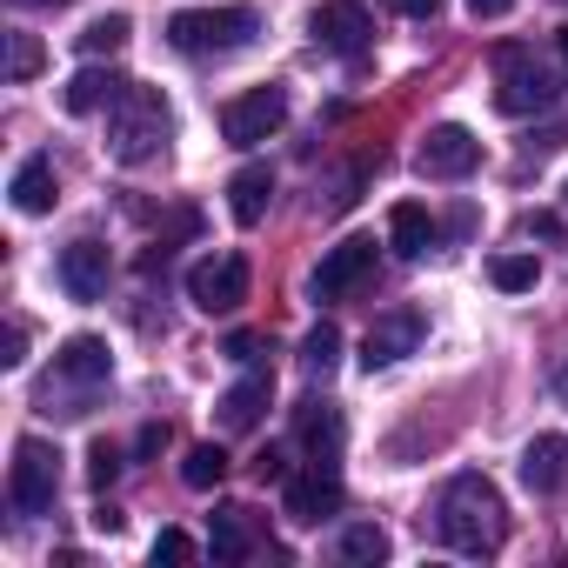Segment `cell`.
<instances>
[{
	"mask_svg": "<svg viewBox=\"0 0 568 568\" xmlns=\"http://www.w3.org/2000/svg\"><path fill=\"white\" fill-rule=\"evenodd\" d=\"M435 535L455 548V555H495L501 541H508V501H501V488L488 481V475H455L448 488H442V501H435Z\"/></svg>",
	"mask_w": 568,
	"mask_h": 568,
	"instance_id": "cell-1",
	"label": "cell"
},
{
	"mask_svg": "<svg viewBox=\"0 0 568 568\" xmlns=\"http://www.w3.org/2000/svg\"><path fill=\"white\" fill-rule=\"evenodd\" d=\"M168 134H174V114H168L161 88L128 81V94L108 108V154H114L121 168H141V161H154V154L168 148Z\"/></svg>",
	"mask_w": 568,
	"mask_h": 568,
	"instance_id": "cell-2",
	"label": "cell"
},
{
	"mask_svg": "<svg viewBox=\"0 0 568 568\" xmlns=\"http://www.w3.org/2000/svg\"><path fill=\"white\" fill-rule=\"evenodd\" d=\"M261 34V14L254 8H181L168 21V41L181 54H234Z\"/></svg>",
	"mask_w": 568,
	"mask_h": 568,
	"instance_id": "cell-3",
	"label": "cell"
},
{
	"mask_svg": "<svg viewBox=\"0 0 568 568\" xmlns=\"http://www.w3.org/2000/svg\"><path fill=\"white\" fill-rule=\"evenodd\" d=\"M555 94H561V81H555V68L535 61V48H515V41L495 48V108L501 114H535Z\"/></svg>",
	"mask_w": 568,
	"mask_h": 568,
	"instance_id": "cell-4",
	"label": "cell"
},
{
	"mask_svg": "<svg viewBox=\"0 0 568 568\" xmlns=\"http://www.w3.org/2000/svg\"><path fill=\"white\" fill-rule=\"evenodd\" d=\"M54 495H61V455L41 442V435H28V442H14V468H8V501L21 508V515H48L54 508Z\"/></svg>",
	"mask_w": 568,
	"mask_h": 568,
	"instance_id": "cell-5",
	"label": "cell"
},
{
	"mask_svg": "<svg viewBox=\"0 0 568 568\" xmlns=\"http://www.w3.org/2000/svg\"><path fill=\"white\" fill-rule=\"evenodd\" d=\"M281 128H288V88H247L241 101L221 108V141L227 148H261Z\"/></svg>",
	"mask_w": 568,
	"mask_h": 568,
	"instance_id": "cell-6",
	"label": "cell"
},
{
	"mask_svg": "<svg viewBox=\"0 0 568 568\" xmlns=\"http://www.w3.org/2000/svg\"><path fill=\"white\" fill-rule=\"evenodd\" d=\"M247 288H254L247 254H207V261L187 274V302H194L201 315H234V308L247 302Z\"/></svg>",
	"mask_w": 568,
	"mask_h": 568,
	"instance_id": "cell-7",
	"label": "cell"
},
{
	"mask_svg": "<svg viewBox=\"0 0 568 568\" xmlns=\"http://www.w3.org/2000/svg\"><path fill=\"white\" fill-rule=\"evenodd\" d=\"M368 274H375V241L355 234V241H342V247L322 254V267L308 274V295H315V302H342L348 288H362Z\"/></svg>",
	"mask_w": 568,
	"mask_h": 568,
	"instance_id": "cell-8",
	"label": "cell"
},
{
	"mask_svg": "<svg viewBox=\"0 0 568 568\" xmlns=\"http://www.w3.org/2000/svg\"><path fill=\"white\" fill-rule=\"evenodd\" d=\"M308 34H315V48H328V54H342V61H355L362 48H368V8L362 0H322V8L308 14Z\"/></svg>",
	"mask_w": 568,
	"mask_h": 568,
	"instance_id": "cell-9",
	"label": "cell"
},
{
	"mask_svg": "<svg viewBox=\"0 0 568 568\" xmlns=\"http://www.w3.org/2000/svg\"><path fill=\"white\" fill-rule=\"evenodd\" d=\"M475 161H481V141H475L462 121L428 128V141H422V154H415V168H422L428 181H462V174H475Z\"/></svg>",
	"mask_w": 568,
	"mask_h": 568,
	"instance_id": "cell-10",
	"label": "cell"
},
{
	"mask_svg": "<svg viewBox=\"0 0 568 568\" xmlns=\"http://www.w3.org/2000/svg\"><path fill=\"white\" fill-rule=\"evenodd\" d=\"M108 274H114V261H108V247L94 234H81V241L61 247V288L74 302H101L108 295Z\"/></svg>",
	"mask_w": 568,
	"mask_h": 568,
	"instance_id": "cell-11",
	"label": "cell"
},
{
	"mask_svg": "<svg viewBox=\"0 0 568 568\" xmlns=\"http://www.w3.org/2000/svg\"><path fill=\"white\" fill-rule=\"evenodd\" d=\"M422 348V315L415 308H388L375 328H368V342H362V368L375 375V368H395L402 355H415Z\"/></svg>",
	"mask_w": 568,
	"mask_h": 568,
	"instance_id": "cell-12",
	"label": "cell"
},
{
	"mask_svg": "<svg viewBox=\"0 0 568 568\" xmlns=\"http://www.w3.org/2000/svg\"><path fill=\"white\" fill-rule=\"evenodd\" d=\"M288 515H295V521H328V515H342V475H335L328 462H315L308 475H295V481H288Z\"/></svg>",
	"mask_w": 568,
	"mask_h": 568,
	"instance_id": "cell-13",
	"label": "cell"
},
{
	"mask_svg": "<svg viewBox=\"0 0 568 568\" xmlns=\"http://www.w3.org/2000/svg\"><path fill=\"white\" fill-rule=\"evenodd\" d=\"M108 375H114V355H108L101 335H74V342H61V355H54V382L94 388V382H108Z\"/></svg>",
	"mask_w": 568,
	"mask_h": 568,
	"instance_id": "cell-14",
	"label": "cell"
},
{
	"mask_svg": "<svg viewBox=\"0 0 568 568\" xmlns=\"http://www.w3.org/2000/svg\"><path fill=\"white\" fill-rule=\"evenodd\" d=\"M521 481H528L535 495L568 488V435H535V442L521 448Z\"/></svg>",
	"mask_w": 568,
	"mask_h": 568,
	"instance_id": "cell-15",
	"label": "cell"
},
{
	"mask_svg": "<svg viewBox=\"0 0 568 568\" xmlns=\"http://www.w3.org/2000/svg\"><path fill=\"white\" fill-rule=\"evenodd\" d=\"M128 94V74H114V68H81L74 81H68V114H101V108H114Z\"/></svg>",
	"mask_w": 568,
	"mask_h": 568,
	"instance_id": "cell-16",
	"label": "cell"
},
{
	"mask_svg": "<svg viewBox=\"0 0 568 568\" xmlns=\"http://www.w3.org/2000/svg\"><path fill=\"white\" fill-rule=\"evenodd\" d=\"M267 395H274V375H267V368L241 375V382L221 395V428H234V435H241V428H254V422H261V408H267Z\"/></svg>",
	"mask_w": 568,
	"mask_h": 568,
	"instance_id": "cell-17",
	"label": "cell"
},
{
	"mask_svg": "<svg viewBox=\"0 0 568 568\" xmlns=\"http://www.w3.org/2000/svg\"><path fill=\"white\" fill-rule=\"evenodd\" d=\"M388 241H395V254L422 261V254L435 247V214H428L422 201H395V214H388Z\"/></svg>",
	"mask_w": 568,
	"mask_h": 568,
	"instance_id": "cell-18",
	"label": "cell"
},
{
	"mask_svg": "<svg viewBox=\"0 0 568 568\" xmlns=\"http://www.w3.org/2000/svg\"><path fill=\"white\" fill-rule=\"evenodd\" d=\"M295 428H302L308 455L335 468V455H342V415H335L328 402H302V408H295Z\"/></svg>",
	"mask_w": 568,
	"mask_h": 568,
	"instance_id": "cell-19",
	"label": "cell"
},
{
	"mask_svg": "<svg viewBox=\"0 0 568 568\" xmlns=\"http://www.w3.org/2000/svg\"><path fill=\"white\" fill-rule=\"evenodd\" d=\"M267 201H274V174L254 161V168H241L234 181H227V207H234V221L241 227H254L261 214H267Z\"/></svg>",
	"mask_w": 568,
	"mask_h": 568,
	"instance_id": "cell-20",
	"label": "cell"
},
{
	"mask_svg": "<svg viewBox=\"0 0 568 568\" xmlns=\"http://www.w3.org/2000/svg\"><path fill=\"white\" fill-rule=\"evenodd\" d=\"M247 515L254 508H241V501L214 508V561H247L254 555V521Z\"/></svg>",
	"mask_w": 568,
	"mask_h": 568,
	"instance_id": "cell-21",
	"label": "cell"
},
{
	"mask_svg": "<svg viewBox=\"0 0 568 568\" xmlns=\"http://www.w3.org/2000/svg\"><path fill=\"white\" fill-rule=\"evenodd\" d=\"M14 207H21V214H48V207H54V161H48V154L21 161V174H14Z\"/></svg>",
	"mask_w": 568,
	"mask_h": 568,
	"instance_id": "cell-22",
	"label": "cell"
},
{
	"mask_svg": "<svg viewBox=\"0 0 568 568\" xmlns=\"http://www.w3.org/2000/svg\"><path fill=\"white\" fill-rule=\"evenodd\" d=\"M335 368H342V328H335V322H322V328H308V342H302V375L328 382Z\"/></svg>",
	"mask_w": 568,
	"mask_h": 568,
	"instance_id": "cell-23",
	"label": "cell"
},
{
	"mask_svg": "<svg viewBox=\"0 0 568 568\" xmlns=\"http://www.w3.org/2000/svg\"><path fill=\"white\" fill-rule=\"evenodd\" d=\"M128 34H134V28H128V14H101V21H88V28L74 34V48H81L88 61H101V54H121V48H128Z\"/></svg>",
	"mask_w": 568,
	"mask_h": 568,
	"instance_id": "cell-24",
	"label": "cell"
},
{
	"mask_svg": "<svg viewBox=\"0 0 568 568\" xmlns=\"http://www.w3.org/2000/svg\"><path fill=\"white\" fill-rule=\"evenodd\" d=\"M181 481H187V488H201V495H207V488H221V481H227V455H221L214 442L187 448V462H181Z\"/></svg>",
	"mask_w": 568,
	"mask_h": 568,
	"instance_id": "cell-25",
	"label": "cell"
},
{
	"mask_svg": "<svg viewBox=\"0 0 568 568\" xmlns=\"http://www.w3.org/2000/svg\"><path fill=\"white\" fill-rule=\"evenodd\" d=\"M342 561H388V535L375 521H348L342 528Z\"/></svg>",
	"mask_w": 568,
	"mask_h": 568,
	"instance_id": "cell-26",
	"label": "cell"
},
{
	"mask_svg": "<svg viewBox=\"0 0 568 568\" xmlns=\"http://www.w3.org/2000/svg\"><path fill=\"white\" fill-rule=\"evenodd\" d=\"M488 274H495V288H508V295H521V288H535V281H541L535 254H495Z\"/></svg>",
	"mask_w": 568,
	"mask_h": 568,
	"instance_id": "cell-27",
	"label": "cell"
},
{
	"mask_svg": "<svg viewBox=\"0 0 568 568\" xmlns=\"http://www.w3.org/2000/svg\"><path fill=\"white\" fill-rule=\"evenodd\" d=\"M41 61H48V54H41V41H34V34H8V81H34V74H41Z\"/></svg>",
	"mask_w": 568,
	"mask_h": 568,
	"instance_id": "cell-28",
	"label": "cell"
},
{
	"mask_svg": "<svg viewBox=\"0 0 568 568\" xmlns=\"http://www.w3.org/2000/svg\"><path fill=\"white\" fill-rule=\"evenodd\" d=\"M114 475H121V448H114V442H94V448H88V481L108 488Z\"/></svg>",
	"mask_w": 568,
	"mask_h": 568,
	"instance_id": "cell-29",
	"label": "cell"
},
{
	"mask_svg": "<svg viewBox=\"0 0 568 568\" xmlns=\"http://www.w3.org/2000/svg\"><path fill=\"white\" fill-rule=\"evenodd\" d=\"M154 561H194V541H187L181 528H161V535H154Z\"/></svg>",
	"mask_w": 568,
	"mask_h": 568,
	"instance_id": "cell-30",
	"label": "cell"
},
{
	"mask_svg": "<svg viewBox=\"0 0 568 568\" xmlns=\"http://www.w3.org/2000/svg\"><path fill=\"white\" fill-rule=\"evenodd\" d=\"M8 368H21L28 362V322H8V355H0Z\"/></svg>",
	"mask_w": 568,
	"mask_h": 568,
	"instance_id": "cell-31",
	"label": "cell"
},
{
	"mask_svg": "<svg viewBox=\"0 0 568 568\" xmlns=\"http://www.w3.org/2000/svg\"><path fill=\"white\" fill-rule=\"evenodd\" d=\"M281 475H288V462H281L274 448H261V455H254V481H281Z\"/></svg>",
	"mask_w": 568,
	"mask_h": 568,
	"instance_id": "cell-32",
	"label": "cell"
},
{
	"mask_svg": "<svg viewBox=\"0 0 568 568\" xmlns=\"http://www.w3.org/2000/svg\"><path fill=\"white\" fill-rule=\"evenodd\" d=\"M395 8H402L408 21H435V14H442V0H395Z\"/></svg>",
	"mask_w": 568,
	"mask_h": 568,
	"instance_id": "cell-33",
	"label": "cell"
},
{
	"mask_svg": "<svg viewBox=\"0 0 568 568\" xmlns=\"http://www.w3.org/2000/svg\"><path fill=\"white\" fill-rule=\"evenodd\" d=\"M227 355H234V362H254V355H261V335H227Z\"/></svg>",
	"mask_w": 568,
	"mask_h": 568,
	"instance_id": "cell-34",
	"label": "cell"
},
{
	"mask_svg": "<svg viewBox=\"0 0 568 568\" xmlns=\"http://www.w3.org/2000/svg\"><path fill=\"white\" fill-rule=\"evenodd\" d=\"M88 521H94V528H101V535H121V508H114V501H101V508H94V515H88Z\"/></svg>",
	"mask_w": 568,
	"mask_h": 568,
	"instance_id": "cell-35",
	"label": "cell"
},
{
	"mask_svg": "<svg viewBox=\"0 0 568 568\" xmlns=\"http://www.w3.org/2000/svg\"><path fill=\"white\" fill-rule=\"evenodd\" d=\"M568 141V128H548V134H528V154H555Z\"/></svg>",
	"mask_w": 568,
	"mask_h": 568,
	"instance_id": "cell-36",
	"label": "cell"
},
{
	"mask_svg": "<svg viewBox=\"0 0 568 568\" xmlns=\"http://www.w3.org/2000/svg\"><path fill=\"white\" fill-rule=\"evenodd\" d=\"M521 227H528V234H541V241H555V234H561V221H555V214H528Z\"/></svg>",
	"mask_w": 568,
	"mask_h": 568,
	"instance_id": "cell-37",
	"label": "cell"
},
{
	"mask_svg": "<svg viewBox=\"0 0 568 568\" xmlns=\"http://www.w3.org/2000/svg\"><path fill=\"white\" fill-rule=\"evenodd\" d=\"M468 8H475L481 21H495V14H508V8H515V0H468Z\"/></svg>",
	"mask_w": 568,
	"mask_h": 568,
	"instance_id": "cell-38",
	"label": "cell"
},
{
	"mask_svg": "<svg viewBox=\"0 0 568 568\" xmlns=\"http://www.w3.org/2000/svg\"><path fill=\"white\" fill-rule=\"evenodd\" d=\"M14 8H74V0H14Z\"/></svg>",
	"mask_w": 568,
	"mask_h": 568,
	"instance_id": "cell-39",
	"label": "cell"
},
{
	"mask_svg": "<svg viewBox=\"0 0 568 568\" xmlns=\"http://www.w3.org/2000/svg\"><path fill=\"white\" fill-rule=\"evenodd\" d=\"M555 395H561V408H568V368H561V375H555Z\"/></svg>",
	"mask_w": 568,
	"mask_h": 568,
	"instance_id": "cell-40",
	"label": "cell"
},
{
	"mask_svg": "<svg viewBox=\"0 0 568 568\" xmlns=\"http://www.w3.org/2000/svg\"><path fill=\"white\" fill-rule=\"evenodd\" d=\"M561 61H568V28H561Z\"/></svg>",
	"mask_w": 568,
	"mask_h": 568,
	"instance_id": "cell-41",
	"label": "cell"
},
{
	"mask_svg": "<svg viewBox=\"0 0 568 568\" xmlns=\"http://www.w3.org/2000/svg\"><path fill=\"white\" fill-rule=\"evenodd\" d=\"M561 194H568V187H561Z\"/></svg>",
	"mask_w": 568,
	"mask_h": 568,
	"instance_id": "cell-42",
	"label": "cell"
}]
</instances>
